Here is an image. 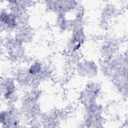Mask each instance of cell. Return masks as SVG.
Returning a JSON list of instances; mask_svg holds the SVG:
<instances>
[{"label":"cell","instance_id":"1","mask_svg":"<svg viewBox=\"0 0 128 128\" xmlns=\"http://www.w3.org/2000/svg\"><path fill=\"white\" fill-rule=\"evenodd\" d=\"M38 100L26 94L22 98L19 108L22 118L32 123L37 122L40 116V108Z\"/></svg>","mask_w":128,"mask_h":128},{"label":"cell","instance_id":"2","mask_svg":"<svg viewBox=\"0 0 128 128\" xmlns=\"http://www.w3.org/2000/svg\"><path fill=\"white\" fill-rule=\"evenodd\" d=\"M22 118L20 110L12 105L4 108L0 113V128L20 127Z\"/></svg>","mask_w":128,"mask_h":128},{"label":"cell","instance_id":"3","mask_svg":"<svg viewBox=\"0 0 128 128\" xmlns=\"http://www.w3.org/2000/svg\"><path fill=\"white\" fill-rule=\"evenodd\" d=\"M46 8L56 15H67L78 10L79 3L74 0H48L45 2Z\"/></svg>","mask_w":128,"mask_h":128},{"label":"cell","instance_id":"4","mask_svg":"<svg viewBox=\"0 0 128 128\" xmlns=\"http://www.w3.org/2000/svg\"><path fill=\"white\" fill-rule=\"evenodd\" d=\"M26 70L34 83L48 78L51 74L48 68L39 60H35L30 63Z\"/></svg>","mask_w":128,"mask_h":128},{"label":"cell","instance_id":"5","mask_svg":"<svg viewBox=\"0 0 128 128\" xmlns=\"http://www.w3.org/2000/svg\"><path fill=\"white\" fill-rule=\"evenodd\" d=\"M77 75L81 78H95L100 70L96 62L92 60H84L77 62L75 68Z\"/></svg>","mask_w":128,"mask_h":128},{"label":"cell","instance_id":"6","mask_svg":"<svg viewBox=\"0 0 128 128\" xmlns=\"http://www.w3.org/2000/svg\"><path fill=\"white\" fill-rule=\"evenodd\" d=\"M0 22L1 30L8 32H14L22 26L18 18L7 8L0 9Z\"/></svg>","mask_w":128,"mask_h":128},{"label":"cell","instance_id":"7","mask_svg":"<svg viewBox=\"0 0 128 128\" xmlns=\"http://www.w3.org/2000/svg\"><path fill=\"white\" fill-rule=\"evenodd\" d=\"M100 93V88L97 84L93 82H88L80 94V100L83 107L96 103Z\"/></svg>","mask_w":128,"mask_h":128},{"label":"cell","instance_id":"8","mask_svg":"<svg viewBox=\"0 0 128 128\" xmlns=\"http://www.w3.org/2000/svg\"><path fill=\"white\" fill-rule=\"evenodd\" d=\"M18 84L14 77L7 76L1 80V98L4 100L12 102L17 94Z\"/></svg>","mask_w":128,"mask_h":128},{"label":"cell","instance_id":"9","mask_svg":"<svg viewBox=\"0 0 128 128\" xmlns=\"http://www.w3.org/2000/svg\"><path fill=\"white\" fill-rule=\"evenodd\" d=\"M6 50L8 56L10 60L20 61L23 60L26 56V51L22 44L16 42L12 37L6 43Z\"/></svg>","mask_w":128,"mask_h":128},{"label":"cell","instance_id":"10","mask_svg":"<svg viewBox=\"0 0 128 128\" xmlns=\"http://www.w3.org/2000/svg\"><path fill=\"white\" fill-rule=\"evenodd\" d=\"M14 78L18 85L22 87L30 88L34 84V82L26 70L18 72Z\"/></svg>","mask_w":128,"mask_h":128}]
</instances>
